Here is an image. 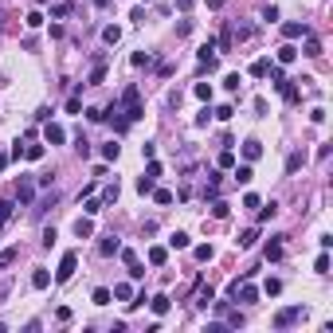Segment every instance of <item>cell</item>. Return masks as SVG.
<instances>
[{
    "label": "cell",
    "instance_id": "cell-7",
    "mask_svg": "<svg viewBox=\"0 0 333 333\" xmlns=\"http://www.w3.org/2000/svg\"><path fill=\"white\" fill-rule=\"evenodd\" d=\"M32 196H36V184L24 176V180H20V192H16V200H20V204H32Z\"/></svg>",
    "mask_w": 333,
    "mask_h": 333
},
{
    "label": "cell",
    "instance_id": "cell-22",
    "mask_svg": "<svg viewBox=\"0 0 333 333\" xmlns=\"http://www.w3.org/2000/svg\"><path fill=\"white\" fill-rule=\"evenodd\" d=\"M196 259H200V263H212V259H216L212 243H200V247H196Z\"/></svg>",
    "mask_w": 333,
    "mask_h": 333
},
{
    "label": "cell",
    "instance_id": "cell-13",
    "mask_svg": "<svg viewBox=\"0 0 333 333\" xmlns=\"http://www.w3.org/2000/svg\"><path fill=\"white\" fill-rule=\"evenodd\" d=\"M149 263H153V267H165V263H168V251H165V247H149Z\"/></svg>",
    "mask_w": 333,
    "mask_h": 333
},
{
    "label": "cell",
    "instance_id": "cell-25",
    "mask_svg": "<svg viewBox=\"0 0 333 333\" xmlns=\"http://www.w3.org/2000/svg\"><path fill=\"white\" fill-rule=\"evenodd\" d=\"M192 94H196L200 102H208V98H212V86H208V83H196V86H192Z\"/></svg>",
    "mask_w": 333,
    "mask_h": 333
},
{
    "label": "cell",
    "instance_id": "cell-33",
    "mask_svg": "<svg viewBox=\"0 0 333 333\" xmlns=\"http://www.w3.org/2000/svg\"><path fill=\"white\" fill-rule=\"evenodd\" d=\"M83 212H86V216H98V212H102V200H94V196H86V208H83Z\"/></svg>",
    "mask_w": 333,
    "mask_h": 333
},
{
    "label": "cell",
    "instance_id": "cell-48",
    "mask_svg": "<svg viewBox=\"0 0 333 333\" xmlns=\"http://www.w3.org/2000/svg\"><path fill=\"white\" fill-rule=\"evenodd\" d=\"M208 8H223V0H208Z\"/></svg>",
    "mask_w": 333,
    "mask_h": 333
},
{
    "label": "cell",
    "instance_id": "cell-4",
    "mask_svg": "<svg viewBox=\"0 0 333 333\" xmlns=\"http://www.w3.org/2000/svg\"><path fill=\"white\" fill-rule=\"evenodd\" d=\"M43 137H47V145H63V141H67L63 125H55V122H47V125H43Z\"/></svg>",
    "mask_w": 333,
    "mask_h": 333
},
{
    "label": "cell",
    "instance_id": "cell-37",
    "mask_svg": "<svg viewBox=\"0 0 333 333\" xmlns=\"http://www.w3.org/2000/svg\"><path fill=\"white\" fill-rule=\"evenodd\" d=\"M223 86H227V90H231V94H235V90H239V86H243V79H239V75H227V79H223Z\"/></svg>",
    "mask_w": 333,
    "mask_h": 333
},
{
    "label": "cell",
    "instance_id": "cell-21",
    "mask_svg": "<svg viewBox=\"0 0 333 333\" xmlns=\"http://www.w3.org/2000/svg\"><path fill=\"white\" fill-rule=\"evenodd\" d=\"M168 247L184 251V247H188V235H184V231H172V235H168Z\"/></svg>",
    "mask_w": 333,
    "mask_h": 333
},
{
    "label": "cell",
    "instance_id": "cell-42",
    "mask_svg": "<svg viewBox=\"0 0 333 333\" xmlns=\"http://www.w3.org/2000/svg\"><path fill=\"white\" fill-rule=\"evenodd\" d=\"M231 165H235V153H231V149H223V153H220V168H231Z\"/></svg>",
    "mask_w": 333,
    "mask_h": 333
},
{
    "label": "cell",
    "instance_id": "cell-36",
    "mask_svg": "<svg viewBox=\"0 0 333 333\" xmlns=\"http://www.w3.org/2000/svg\"><path fill=\"white\" fill-rule=\"evenodd\" d=\"M153 200H157V204H172V192H168V188H153Z\"/></svg>",
    "mask_w": 333,
    "mask_h": 333
},
{
    "label": "cell",
    "instance_id": "cell-45",
    "mask_svg": "<svg viewBox=\"0 0 333 333\" xmlns=\"http://www.w3.org/2000/svg\"><path fill=\"white\" fill-rule=\"evenodd\" d=\"M8 216H12V204H8V200H0V223L8 220Z\"/></svg>",
    "mask_w": 333,
    "mask_h": 333
},
{
    "label": "cell",
    "instance_id": "cell-19",
    "mask_svg": "<svg viewBox=\"0 0 333 333\" xmlns=\"http://www.w3.org/2000/svg\"><path fill=\"white\" fill-rule=\"evenodd\" d=\"M255 239H259V227H247V231H243L235 243H239V247H255Z\"/></svg>",
    "mask_w": 333,
    "mask_h": 333
},
{
    "label": "cell",
    "instance_id": "cell-8",
    "mask_svg": "<svg viewBox=\"0 0 333 333\" xmlns=\"http://www.w3.org/2000/svg\"><path fill=\"white\" fill-rule=\"evenodd\" d=\"M75 235H79V239L94 235V223H90V216H79V220H75Z\"/></svg>",
    "mask_w": 333,
    "mask_h": 333
},
{
    "label": "cell",
    "instance_id": "cell-24",
    "mask_svg": "<svg viewBox=\"0 0 333 333\" xmlns=\"http://www.w3.org/2000/svg\"><path fill=\"white\" fill-rule=\"evenodd\" d=\"M251 176H255L251 165H239V168H235V184H251Z\"/></svg>",
    "mask_w": 333,
    "mask_h": 333
},
{
    "label": "cell",
    "instance_id": "cell-31",
    "mask_svg": "<svg viewBox=\"0 0 333 333\" xmlns=\"http://www.w3.org/2000/svg\"><path fill=\"white\" fill-rule=\"evenodd\" d=\"M227 212H231V208H227L223 200H212V216H216V220H227Z\"/></svg>",
    "mask_w": 333,
    "mask_h": 333
},
{
    "label": "cell",
    "instance_id": "cell-18",
    "mask_svg": "<svg viewBox=\"0 0 333 333\" xmlns=\"http://www.w3.org/2000/svg\"><path fill=\"white\" fill-rule=\"evenodd\" d=\"M153 188H157V176H149V172H145V176H137V192H141V196H145V192H153Z\"/></svg>",
    "mask_w": 333,
    "mask_h": 333
},
{
    "label": "cell",
    "instance_id": "cell-40",
    "mask_svg": "<svg viewBox=\"0 0 333 333\" xmlns=\"http://www.w3.org/2000/svg\"><path fill=\"white\" fill-rule=\"evenodd\" d=\"M263 290H267V294H271V298H275L278 290H282V282H278V278H267V282H263Z\"/></svg>",
    "mask_w": 333,
    "mask_h": 333
},
{
    "label": "cell",
    "instance_id": "cell-15",
    "mask_svg": "<svg viewBox=\"0 0 333 333\" xmlns=\"http://www.w3.org/2000/svg\"><path fill=\"white\" fill-rule=\"evenodd\" d=\"M32 286H36V290H47V286H51V275H47V271L40 267V271L32 275Z\"/></svg>",
    "mask_w": 333,
    "mask_h": 333
},
{
    "label": "cell",
    "instance_id": "cell-35",
    "mask_svg": "<svg viewBox=\"0 0 333 333\" xmlns=\"http://www.w3.org/2000/svg\"><path fill=\"white\" fill-rule=\"evenodd\" d=\"M212 302H216V294H212V286H208V290H200V302H196V306H200V310H208Z\"/></svg>",
    "mask_w": 333,
    "mask_h": 333
},
{
    "label": "cell",
    "instance_id": "cell-14",
    "mask_svg": "<svg viewBox=\"0 0 333 333\" xmlns=\"http://www.w3.org/2000/svg\"><path fill=\"white\" fill-rule=\"evenodd\" d=\"M294 59H298V47H290V43H282V47H278V63H282V67H286V63H294Z\"/></svg>",
    "mask_w": 333,
    "mask_h": 333
},
{
    "label": "cell",
    "instance_id": "cell-26",
    "mask_svg": "<svg viewBox=\"0 0 333 333\" xmlns=\"http://www.w3.org/2000/svg\"><path fill=\"white\" fill-rule=\"evenodd\" d=\"M110 290H106V286H98V290H94V306H110Z\"/></svg>",
    "mask_w": 333,
    "mask_h": 333
},
{
    "label": "cell",
    "instance_id": "cell-10",
    "mask_svg": "<svg viewBox=\"0 0 333 333\" xmlns=\"http://www.w3.org/2000/svg\"><path fill=\"white\" fill-rule=\"evenodd\" d=\"M118 247H122V243H118V235H106V239L98 243V255H118Z\"/></svg>",
    "mask_w": 333,
    "mask_h": 333
},
{
    "label": "cell",
    "instance_id": "cell-2",
    "mask_svg": "<svg viewBox=\"0 0 333 333\" xmlns=\"http://www.w3.org/2000/svg\"><path fill=\"white\" fill-rule=\"evenodd\" d=\"M302 318H306V310H302V306L278 310V314H275V330H286V326H294V322H302Z\"/></svg>",
    "mask_w": 333,
    "mask_h": 333
},
{
    "label": "cell",
    "instance_id": "cell-27",
    "mask_svg": "<svg viewBox=\"0 0 333 333\" xmlns=\"http://www.w3.org/2000/svg\"><path fill=\"white\" fill-rule=\"evenodd\" d=\"M71 12H75V4H71V0H59L55 8H51V16H71Z\"/></svg>",
    "mask_w": 333,
    "mask_h": 333
},
{
    "label": "cell",
    "instance_id": "cell-3",
    "mask_svg": "<svg viewBox=\"0 0 333 333\" xmlns=\"http://www.w3.org/2000/svg\"><path fill=\"white\" fill-rule=\"evenodd\" d=\"M118 251H122V263L129 267V278H141V275H145V267H141L137 251H129V247H118Z\"/></svg>",
    "mask_w": 333,
    "mask_h": 333
},
{
    "label": "cell",
    "instance_id": "cell-20",
    "mask_svg": "<svg viewBox=\"0 0 333 333\" xmlns=\"http://www.w3.org/2000/svg\"><path fill=\"white\" fill-rule=\"evenodd\" d=\"M306 55H310V59H318V55H322V40H314L310 32H306Z\"/></svg>",
    "mask_w": 333,
    "mask_h": 333
},
{
    "label": "cell",
    "instance_id": "cell-47",
    "mask_svg": "<svg viewBox=\"0 0 333 333\" xmlns=\"http://www.w3.org/2000/svg\"><path fill=\"white\" fill-rule=\"evenodd\" d=\"M94 4H98V8H110V4H114V0H94Z\"/></svg>",
    "mask_w": 333,
    "mask_h": 333
},
{
    "label": "cell",
    "instance_id": "cell-11",
    "mask_svg": "<svg viewBox=\"0 0 333 333\" xmlns=\"http://www.w3.org/2000/svg\"><path fill=\"white\" fill-rule=\"evenodd\" d=\"M251 75H255V79H267V75H271V59H255V63H251Z\"/></svg>",
    "mask_w": 333,
    "mask_h": 333
},
{
    "label": "cell",
    "instance_id": "cell-32",
    "mask_svg": "<svg viewBox=\"0 0 333 333\" xmlns=\"http://www.w3.org/2000/svg\"><path fill=\"white\" fill-rule=\"evenodd\" d=\"M24 157H28V161H40V157H43V145H24Z\"/></svg>",
    "mask_w": 333,
    "mask_h": 333
},
{
    "label": "cell",
    "instance_id": "cell-30",
    "mask_svg": "<svg viewBox=\"0 0 333 333\" xmlns=\"http://www.w3.org/2000/svg\"><path fill=\"white\" fill-rule=\"evenodd\" d=\"M118 153H122V145H114V141L102 145V157H106V161H118Z\"/></svg>",
    "mask_w": 333,
    "mask_h": 333
},
{
    "label": "cell",
    "instance_id": "cell-46",
    "mask_svg": "<svg viewBox=\"0 0 333 333\" xmlns=\"http://www.w3.org/2000/svg\"><path fill=\"white\" fill-rule=\"evenodd\" d=\"M8 161H12V157H8V153H0V172L8 168Z\"/></svg>",
    "mask_w": 333,
    "mask_h": 333
},
{
    "label": "cell",
    "instance_id": "cell-17",
    "mask_svg": "<svg viewBox=\"0 0 333 333\" xmlns=\"http://www.w3.org/2000/svg\"><path fill=\"white\" fill-rule=\"evenodd\" d=\"M243 157H247V161H259V157H263V145H259V141H247V145H243Z\"/></svg>",
    "mask_w": 333,
    "mask_h": 333
},
{
    "label": "cell",
    "instance_id": "cell-16",
    "mask_svg": "<svg viewBox=\"0 0 333 333\" xmlns=\"http://www.w3.org/2000/svg\"><path fill=\"white\" fill-rule=\"evenodd\" d=\"M263 255H267V263H278V259H282V243H278V239H271Z\"/></svg>",
    "mask_w": 333,
    "mask_h": 333
},
{
    "label": "cell",
    "instance_id": "cell-1",
    "mask_svg": "<svg viewBox=\"0 0 333 333\" xmlns=\"http://www.w3.org/2000/svg\"><path fill=\"white\" fill-rule=\"evenodd\" d=\"M75 271H79V251H67L63 263H59V271H55V282H71Z\"/></svg>",
    "mask_w": 333,
    "mask_h": 333
},
{
    "label": "cell",
    "instance_id": "cell-5",
    "mask_svg": "<svg viewBox=\"0 0 333 333\" xmlns=\"http://www.w3.org/2000/svg\"><path fill=\"white\" fill-rule=\"evenodd\" d=\"M149 306H153V314H157V318H165L172 302H168V294H153V298H149Z\"/></svg>",
    "mask_w": 333,
    "mask_h": 333
},
{
    "label": "cell",
    "instance_id": "cell-43",
    "mask_svg": "<svg viewBox=\"0 0 333 333\" xmlns=\"http://www.w3.org/2000/svg\"><path fill=\"white\" fill-rule=\"evenodd\" d=\"M149 63H153V59H149V51H137V55H133V67H149Z\"/></svg>",
    "mask_w": 333,
    "mask_h": 333
},
{
    "label": "cell",
    "instance_id": "cell-12",
    "mask_svg": "<svg viewBox=\"0 0 333 333\" xmlns=\"http://www.w3.org/2000/svg\"><path fill=\"white\" fill-rule=\"evenodd\" d=\"M102 79H106V63L98 59V63H94V71H90V79H86V86H98Z\"/></svg>",
    "mask_w": 333,
    "mask_h": 333
},
{
    "label": "cell",
    "instance_id": "cell-6",
    "mask_svg": "<svg viewBox=\"0 0 333 333\" xmlns=\"http://www.w3.org/2000/svg\"><path fill=\"white\" fill-rule=\"evenodd\" d=\"M306 32H310V28H306V24H298V20L282 24V36H286V40H298V36H306Z\"/></svg>",
    "mask_w": 333,
    "mask_h": 333
},
{
    "label": "cell",
    "instance_id": "cell-44",
    "mask_svg": "<svg viewBox=\"0 0 333 333\" xmlns=\"http://www.w3.org/2000/svg\"><path fill=\"white\" fill-rule=\"evenodd\" d=\"M212 114H216L220 122H227V118H231V114H235V110H231V106H216V110H212Z\"/></svg>",
    "mask_w": 333,
    "mask_h": 333
},
{
    "label": "cell",
    "instance_id": "cell-41",
    "mask_svg": "<svg viewBox=\"0 0 333 333\" xmlns=\"http://www.w3.org/2000/svg\"><path fill=\"white\" fill-rule=\"evenodd\" d=\"M102 200H106V204H114V200H118V180H114V184H106V192H102Z\"/></svg>",
    "mask_w": 333,
    "mask_h": 333
},
{
    "label": "cell",
    "instance_id": "cell-38",
    "mask_svg": "<svg viewBox=\"0 0 333 333\" xmlns=\"http://www.w3.org/2000/svg\"><path fill=\"white\" fill-rule=\"evenodd\" d=\"M314 271H318V275H326V271H330V255H326V251L318 255V263H314Z\"/></svg>",
    "mask_w": 333,
    "mask_h": 333
},
{
    "label": "cell",
    "instance_id": "cell-28",
    "mask_svg": "<svg viewBox=\"0 0 333 333\" xmlns=\"http://www.w3.org/2000/svg\"><path fill=\"white\" fill-rule=\"evenodd\" d=\"M275 212H278V204L271 200L267 208H259V223H267V220H275Z\"/></svg>",
    "mask_w": 333,
    "mask_h": 333
},
{
    "label": "cell",
    "instance_id": "cell-49",
    "mask_svg": "<svg viewBox=\"0 0 333 333\" xmlns=\"http://www.w3.org/2000/svg\"><path fill=\"white\" fill-rule=\"evenodd\" d=\"M40 4H47V0H40Z\"/></svg>",
    "mask_w": 333,
    "mask_h": 333
},
{
    "label": "cell",
    "instance_id": "cell-29",
    "mask_svg": "<svg viewBox=\"0 0 333 333\" xmlns=\"http://www.w3.org/2000/svg\"><path fill=\"white\" fill-rule=\"evenodd\" d=\"M102 40H106V43H118V40H122V28H102Z\"/></svg>",
    "mask_w": 333,
    "mask_h": 333
},
{
    "label": "cell",
    "instance_id": "cell-9",
    "mask_svg": "<svg viewBox=\"0 0 333 333\" xmlns=\"http://www.w3.org/2000/svg\"><path fill=\"white\" fill-rule=\"evenodd\" d=\"M302 165H306V153H302V149H294V153L286 157V172H298Z\"/></svg>",
    "mask_w": 333,
    "mask_h": 333
},
{
    "label": "cell",
    "instance_id": "cell-39",
    "mask_svg": "<svg viewBox=\"0 0 333 333\" xmlns=\"http://www.w3.org/2000/svg\"><path fill=\"white\" fill-rule=\"evenodd\" d=\"M83 110V98H79V94H71V98H67V114H79Z\"/></svg>",
    "mask_w": 333,
    "mask_h": 333
},
{
    "label": "cell",
    "instance_id": "cell-34",
    "mask_svg": "<svg viewBox=\"0 0 333 333\" xmlns=\"http://www.w3.org/2000/svg\"><path fill=\"white\" fill-rule=\"evenodd\" d=\"M114 298H122V302H129V298H133V290H129L125 282H118V286H114Z\"/></svg>",
    "mask_w": 333,
    "mask_h": 333
},
{
    "label": "cell",
    "instance_id": "cell-23",
    "mask_svg": "<svg viewBox=\"0 0 333 333\" xmlns=\"http://www.w3.org/2000/svg\"><path fill=\"white\" fill-rule=\"evenodd\" d=\"M20 259V247H8V251H0V267H12Z\"/></svg>",
    "mask_w": 333,
    "mask_h": 333
}]
</instances>
